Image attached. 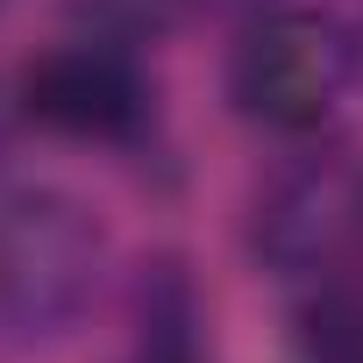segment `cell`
Listing matches in <instances>:
<instances>
[{"mask_svg":"<svg viewBox=\"0 0 363 363\" xmlns=\"http://www.w3.org/2000/svg\"><path fill=\"white\" fill-rule=\"evenodd\" d=\"M22 107L57 128V135H93V143H114L143 121V79L121 50H100V43H72V50H50L29 79H22Z\"/></svg>","mask_w":363,"mask_h":363,"instance_id":"3","label":"cell"},{"mask_svg":"<svg viewBox=\"0 0 363 363\" xmlns=\"http://www.w3.org/2000/svg\"><path fill=\"white\" fill-rule=\"evenodd\" d=\"M349 65V43H335L328 22L299 15V8H278V15H257L228 57V93L250 121L278 128V135H299L328 114L335 100V79Z\"/></svg>","mask_w":363,"mask_h":363,"instance_id":"2","label":"cell"},{"mask_svg":"<svg viewBox=\"0 0 363 363\" xmlns=\"http://www.w3.org/2000/svg\"><path fill=\"white\" fill-rule=\"evenodd\" d=\"M356 228H363V178L335 164V171L299 178V186H292V193L264 214V250H271L278 264L306 271V264L335 257Z\"/></svg>","mask_w":363,"mask_h":363,"instance_id":"4","label":"cell"},{"mask_svg":"<svg viewBox=\"0 0 363 363\" xmlns=\"http://www.w3.org/2000/svg\"><path fill=\"white\" fill-rule=\"evenodd\" d=\"M100 221L43 186L0 193V349L65 335L100 285Z\"/></svg>","mask_w":363,"mask_h":363,"instance_id":"1","label":"cell"},{"mask_svg":"<svg viewBox=\"0 0 363 363\" xmlns=\"http://www.w3.org/2000/svg\"><path fill=\"white\" fill-rule=\"evenodd\" d=\"M349 50H356V57H363V43H349Z\"/></svg>","mask_w":363,"mask_h":363,"instance_id":"5","label":"cell"}]
</instances>
